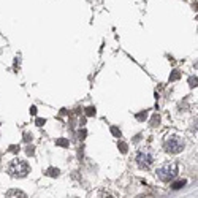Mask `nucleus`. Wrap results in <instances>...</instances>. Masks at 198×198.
<instances>
[{
  "mask_svg": "<svg viewBox=\"0 0 198 198\" xmlns=\"http://www.w3.org/2000/svg\"><path fill=\"white\" fill-rule=\"evenodd\" d=\"M178 176V163L176 162H168L163 163L162 167L157 168V178L163 182H170Z\"/></svg>",
  "mask_w": 198,
  "mask_h": 198,
  "instance_id": "obj_1",
  "label": "nucleus"
},
{
  "mask_svg": "<svg viewBox=\"0 0 198 198\" xmlns=\"http://www.w3.org/2000/svg\"><path fill=\"white\" fill-rule=\"evenodd\" d=\"M165 151L170 154H179V152H182L184 151V147H186V143H184V140L181 136H178V135H170L167 140H165Z\"/></svg>",
  "mask_w": 198,
  "mask_h": 198,
  "instance_id": "obj_2",
  "label": "nucleus"
},
{
  "mask_svg": "<svg viewBox=\"0 0 198 198\" xmlns=\"http://www.w3.org/2000/svg\"><path fill=\"white\" fill-rule=\"evenodd\" d=\"M155 162V155H154V151L151 147H143V149L138 151V155H136V163L140 165L141 168H151L152 163Z\"/></svg>",
  "mask_w": 198,
  "mask_h": 198,
  "instance_id": "obj_3",
  "label": "nucleus"
},
{
  "mask_svg": "<svg viewBox=\"0 0 198 198\" xmlns=\"http://www.w3.org/2000/svg\"><path fill=\"white\" fill-rule=\"evenodd\" d=\"M29 163L24 162V160H13V162L8 165V174L13 178H24L27 176V173H29Z\"/></svg>",
  "mask_w": 198,
  "mask_h": 198,
  "instance_id": "obj_4",
  "label": "nucleus"
},
{
  "mask_svg": "<svg viewBox=\"0 0 198 198\" xmlns=\"http://www.w3.org/2000/svg\"><path fill=\"white\" fill-rule=\"evenodd\" d=\"M89 198H116V197L106 189H97L95 192H92L89 195Z\"/></svg>",
  "mask_w": 198,
  "mask_h": 198,
  "instance_id": "obj_5",
  "label": "nucleus"
},
{
  "mask_svg": "<svg viewBox=\"0 0 198 198\" xmlns=\"http://www.w3.org/2000/svg\"><path fill=\"white\" fill-rule=\"evenodd\" d=\"M7 198H27V195L22 190H17V189H11V190L7 192Z\"/></svg>",
  "mask_w": 198,
  "mask_h": 198,
  "instance_id": "obj_6",
  "label": "nucleus"
},
{
  "mask_svg": "<svg viewBox=\"0 0 198 198\" xmlns=\"http://www.w3.org/2000/svg\"><path fill=\"white\" fill-rule=\"evenodd\" d=\"M184 186H186V181H176V182L173 184V189L176 190V189H181V187H184Z\"/></svg>",
  "mask_w": 198,
  "mask_h": 198,
  "instance_id": "obj_7",
  "label": "nucleus"
},
{
  "mask_svg": "<svg viewBox=\"0 0 198 198\" xmlns=\"http://www.w3.org/2000/svg\"><path fill=\"white\" fill-rule=\"evenodd\" d=\"M48 174H49V176H57L59 170L57 168H48Z\"/></svg>",
  "mask_w": 198,
  "mask_h": 198,
  "instance_id": "obj_8",
  "label": "nucleus"
},
{
  "mask_svg": "<svg viewBox=\"0 0 198 198\" xmlns=\"http://www.w3.org/2000/svg\"><path fill=\"white\" fill-rule=\"evenodd\" d=\"M56 144H57V146H68V141L63 140V138H60V140L56 141Z\"/></svg>",
  "mask_w": 198,
  "mask_h": 198,
  "instance_id": "obj_9",
  "label": "nucleus"
},
{
  "mask_svg": "<svg viewBox=\"0 0 198 198\" xmlns=\"http://www.w3.org/2000/svg\"><path fill=\"white\" fill-rule=\"evenodd\" d=\"M178 78H179V71H178V70H174V71H173V75L170 76V81H174V79H178Z\"/></svg>",
  "mask_w": 198,
  "mask_h": 198,
  "instance_id": "obj_10",
  "label": "nucleus"
},
{
  "mask_svg": "<svg viewBox=\"0 0 198 198\" xmlns=\"http://www.w3.org/2000/svg\"><path fill=\"white\" fill-rule=\"evenodd\" d=\"M111 132L114 133V136H121V130L117 127H111Z\"/></svg>",
  "mask_w": 198,
  "mask_h": 198,
  "instance_id": "obj_11",
  "label": "nucleus"
},
{
  "mask_svg": "<svg viewBox=\"0 0 198 198\" xmlns=\"http://www.w3.org/2000/svg\"><path fill=\"white\" fill-rule=\"evenodd\" d=\"M119 149H121V152L125 154L127 152V144H125V143H121V144H119Z\"/></svg>",
  "mask_w": 198,
  "mask_h": 198,
  "instance_id": "obj_12",
  "label": "nucleus"
},
{
  "mask_svg": "<svg viewBox=\"0 0 198 198\" xmlns=\"http://www.w3.org/2000/svg\"><path fill=\"white\" fill-rule=\"evenodd\" d=\"M86 114H87V116H94V114H95V108H87V111H86Z\"/></svg>",
  "mask_w": 198,
  "mask_h": 198,
  "instance_id": "obj_13",
  "label": "nucleus"
},
{
  "mask_svg": "<svg viewBox=\"0 0 198 198\" xmlns=\"http://www.w3.org/2000/svg\"><path fill=\"white\" fill-rule=\"evenodd\" d=\"M190 86H192V87L197 86V76H195V78H193V76L190 78Z\"/></svg>",
  "mask_w": 198,
  "mask_h": 198,
  "instance_id": "obj_14",
  "label": "nucleus"
},
{
  "mask_svg": "<svg viewBox=\"0 0 198 198\" xmlns=\"http://www.w3.org/2000/svg\"><path fill=\"white\" fill-rule=\"evenodd\" d=\"M136 117H138V119H144V117H146V113H140V114H136Z\"/></svg>",
  "mask_w": 198,
  "mask_h": 198,
  "instance_id": "obj_15",
  "label": "nucleus"
},
{
  "mask_svg": "<svg viewBox=\"0 0 198 198\" xmlns=\"http://www.w3.org/2000/svg\"><path fill=\"white\" fill-rule=\"evenodd\" d=\"M44 124V119H36V125H43Z\"/></svg>",
  "mask_w": 198,
  "mask_h": 198,
  "instance_id": "obj_16",
  "label": "nucleus"
},
{
  "mask_svg": "<svg viewBox=\"0 0 198 198\" xmlns=\"http://www.w3.org/2000/svg\"><path fill=\"white\" fill-rule=\"evenodd\" d=\"M30 113H32V114H36V108L32 106V108H30Z\"/></svg>",
  "mask_w": 198,
  "mask_h": 198,
  "instance_id": "obj_17",
  "label": "nucleus"
},
{
  "mask_svg": "<svg viewBox=\"0 0 198 198\" xmlns=\"http://www.w3.org/2000/svg\"><path fill=\"white\" fill-rule=\"evenodd\" d=\"M27 154H29V155H30V154H33V149H32V146L29 147V149H27Z\"/></svg>",
  "mask_w": 198,
  "mask_h": 198,
  "instance_id": "obj_18",
  "label": "nucleus"
},
{
  "mask_svg": "<svg viewBox=\"0 0 198 198\" xmlns=\"http://www.w3.org/2000/svg\"><path fill=\"white\" fill-rule=\"evenodd\" d=\"M84 136H86V132H84V130H82V132L79 133V138H84Z\"/></svg>",
  "mask_w": 198,
  "mask_h": 198,
  "instance_id": "obj_19",
  "label": "nucleus"
},
{
  "mask_svg": "<svg viewBox=\"0 0 198 198\" xmlns=\"http://www.w3.org/2000/svg\"><path fill=\"white\" fill-rule=\"evenodd\" d=\"M71 198H76V197H71Z\"/></svg>",
  "mask_w": 198,
  "mask_h": 198,
  "instance_id": "obj_20",
  "label": "nucleus"
}]
</instances>
